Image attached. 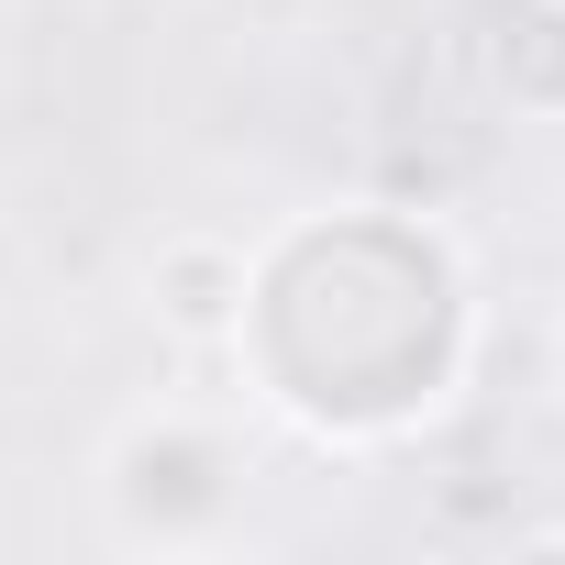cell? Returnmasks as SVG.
Instances as JSON below:
<instances>
[{
	"label": "cell",
	"instance_id": "1",
	"mask_svg": "<svg viewBox=\"0 0 565 565\" xmlns=\"http://www.w3.org/2000/svg\"><path fill=\"white\" fill-rule=\"evenodd\" d=\"M233 477H244L233 433L200 422V411H178V399L134 411L111 433V455H100V499H111L122 543H211L233 521Z\"/></svg>",
	"mask_w": 565,
	"mask_h": 565
},
{
	"label": "cell",
	"instance_id": "2",
	"mask_svg": "<svg viewBox=\"0 0 565 565\" xmlns=\"http://www.w3.org/2000/svg\"><path fill=\"white\" fill-rule=\"evenodd\" d=\"M244 300H255V244H233V233H167L156 255H145V311L189 344V355H222L233 333H244Z\"/></svg>",
	"mask_w": 565,
	"mask_h": 565
},
{
	"label": "cell",
	"instance_id": "3",
	"mask_svg": "<svg viewBox=\"0 0 565 565\" xmlns=\"http://www.w3.org/2000/svg\"><path fill=\"white\" fill-rule=\"evenodd\" d=\"M488 67H499V89L521 111H565V0H510Z\"/></svg>",
	"mask_w": 565,
	"mask_h": 565
}]
</instances>
